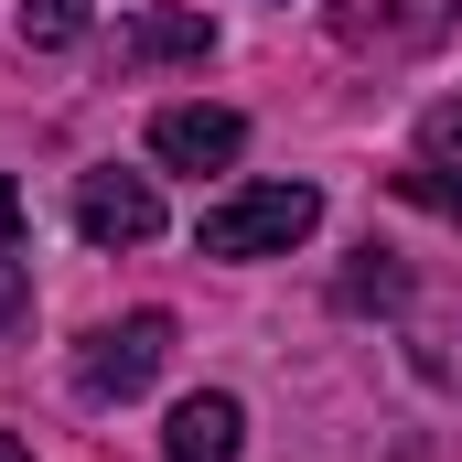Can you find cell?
<instances>
[{"instance_id": "6da1fadb", "label": "cell", "mask_w": 462, "mask_h": 462, "mask_svg": "<svg viewBox=\"0 0 462 462\" xmlns=\"http://www.w3.org/2000/svg\"><path fill=\"white\" fill-rule=\"evenodd\" d=\"M312 226H323V194H312V183H247L226 205H205L194 247H205V258H291Z\"/></svg>"}, {"instance_id": "7a4b0ae2", "label": "cell", "mask_w": 462, "mask_h": 462, "mask_svg": "<svg viewBox=\"0 0 462 462\" xmlns=\"http://www.w3.org/2000/svg\"><path fill=\"white\" fill-rule=\"evenodd\" d=\"M162 365H172V312H118V323H97L76 345V398L87 409H129Z\"/></svg>"}, {"instance_id": "3957f363", "label": "cell", "mask_w": 462, "mask_h": 462, "mask_svg": "<svg viewBox=\"0 0 462 462\" xmlns=\"http://www.w3.org/2000/svg\"><path fill=\"white\" fill-rule=\"evenodd\" d=\"M462 0H334V43L345 54H430L452 32Z\"/></svg>"}, {"instance_id": "277c9868", "label": "cell", "mask_w": 462, "mask_h": 462, "mask_svg": "<svg viewBox=\"0 0 462 462\" xmlns=\"http://www.w3.org/2000/svg\"><path fill=\"white\" fill-rule=\"evenodd\" d=\"M205 54H216V22H205V11H183V0L129 11V22H118V43H108L118 76H151V65H205Z\"/></svg>"}, {"instance_id": "5b68a950", "label": "cell", "mask_w": 462, "mask_h": 462, "mask_svg": "<svg viewBox=\"0 0 462 462\" xmlns=\"http://www.w3.org/2000/svg\"><path fill=\"white\" fill-rule=\"evenodd\" d=\"M76 226H87V247H151L162 236V194H151V172H87L76 183Z\"/></svg>"}, {"instance_id": "8992f818", "label": "cell", "mask_w": 462, "mask_h": 462, "mask_svg": "<svg viewBox=\"0 0 462 462\" xmlns=\"http://www.w3.org/2000/svg\"><path fill=\"white\" fill-rule=\"evenodd\" d=\"M236 151H247L236 108H162L151 118V162H172V172H226Z\"/></svg>"}, {"instance_id": "52a82bcc", "label": "cell", "mask_w": 462, "mask_h": 462, "mask_svg": "<svg viewBox=\"0 0 462 462\" xmlns=\"http://www.w3.org/2000/svg\"><path fill=\"white\" fill-rule=\"evenodd\" d=\"M162 452H172V462H236V452H247V409H236L226 387L183 398V409H172V430H162Z\"/></svg>"}, {"instance_id": "ba28073f", "label": "cell", "mask_w": 462, "mask_h": 462, "mask_svg": "<svg viewBox=\"0 0 462 462\" xmlns=\"http://www.w3.org/2000/svg\"><path fill=\"white\" fill-rule=\"evenodd\" d=\"M409 334H420V376L430 387H462V301H430Z\"/></svg>"}, {"instance_id": "9c48e42d", "label": "cell", "mask_w": 462, "mask_h": 462, "mask_svg": "<svg viewBox=\"0 0 462 462\" xmlns=\"http://www.w3.org/2000/svg\"><path fill=\"white\" fill-rule=\"evenodd\" d=\"M387 301H409V269L387 247H365V269H345V312H387Z\"/></svg>"}, {"instance_id": "30bf717a", "label": "cell", "mask_w": 462, "mask_h": 462, "mask_svg": "<svg viewBox=\"0 0 462 462\" xmlns=\"http://www.w3.org/2000/svg\"><path fill=\"white\" fill-rule=\"evenodd\" d=\"M87 11H97V0H22V43H32V54H54V43H76V32H87Z\"/></svg>"}, {"instance_id": "8fae6325", "label": "cell", "mask_w": 462, "mask_h": 462, "mask_svg": "<svg viewBox=\"0 0 462 462\" xmlns=\"http://www.w3.org/2000/svg\"><path fill=\"white\" fill-rule=\"evenodd\" d=\"M398 194H409V205H430V216H452V226H462V172H452V162H409V172H398Z\"/></svg>"}, {"instance_id": "7c38bea8", "label": "cell", "mask_w": 462, "mask_h": 462, "mask_svg": "<svg viewBox=\"0 0 462 462\" xmlns=\"http://www.w3.org/2000/svg\"><path fill=\"white\" fill-rule=\"evenodd\" d=\"M420 162H452L462 172V97H441V108L420 118Z\"/></svg>"}, {"instance_id": "4fadbf2b", "label": "cell", "mask_w": 462, "mask_h": 462, "mask_svg": "<svg viewBox=\"0 0 462 462\" xmlns=\"http://www.w3.org/2000/svg\"><path fill=\"white\" fill-rule=\"evenodd\" d=\"M22 312H32V280H22V269H11V258H0V334H11V323H22Z\"/></svg>"}, {"instance_id": "5bb4252c", "label": "cell", "mask_w": 462, "mask_h": 462, "mask_svg": "<svg viewBox=\"0 0 462 462\" xmlns=\"http://www.w3.org/2000/svg\"><path fill=\"white\" fill-rule=\"evenodd\" d=\"M11 247H22V194L0 183V258H11Z\"/></svg>"}, {"instance_id": "9a60e30c", "label": "cell", "mask_w": 462, "mask_h": 462, "mask_svg": "<svg viewBox=\"0 0 462 462\" xmlns=\"http://www.w3.org/2000/svg\"><path fill=\"white\" fill-rule=\"evenodd\" d=\"M0 462H32V452H22V430H0Z\"/></svg>"}]
</instances>
